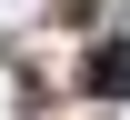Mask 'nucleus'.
I'll return each instance as SVG.
<instances>
[{"mask_svg": "<svg viewBox=\"0 0 130 120\" xmlns=\"http://www.w3.org/2000/svg\"><path fill=\"white\" fill-rule=\"evenodd\" d=\"M90 90H130V40H110V50H90Z\"/></svg>", "mask_w": 130, "mask_h": 120, "instance_id": "f257e3e1", "label": "nucleus"}]
</instances>
